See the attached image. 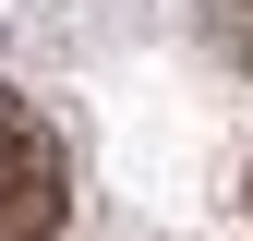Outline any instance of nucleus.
I'll use <instances>...</instances> for the list:
<instances>
[{"label": "nucleus", "mask_w": 253, "mask_h": 241, "mask_svg": "<svg viewBox=\"0 0 253 241\" xmlns=\"http://www.w3.org/2000/svg\"><path fill=\"white\" fill-rule=\"evenodd\" d=\"M73 217V169H60V133L0 84V241H60Z\"/></svg>", "instance_id": "1"}, {"label": "nucleus", "mask_w": 253, "mask_h": 241, "mask_svg": "<svg viewBox=\"0 0 253 241\" xmlns=\"http://www.w3.org/2000/svg\"><path fill=\"white\" fill-rule=\"evenodd\" d=\"M205 37H217V48H229V60H241V73H253V0H205Z\"/></svg>", "instance_id": "2"}]
</instances>
